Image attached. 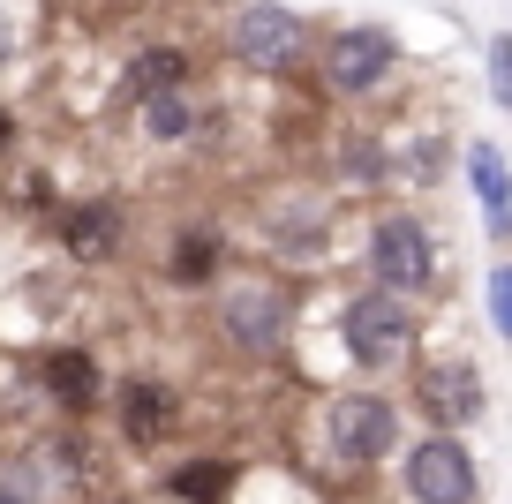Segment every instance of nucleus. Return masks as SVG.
Wrapping results in <instances>:
<instances>
[{"mask_svg": "<svg viewBox=\"0 0 512 504\" xmlns=\"http://www.w3.org/2000/svg\"><path fill=\"white\" fill-rule=\"evenodd\" d=\"M302 83L339 113H392L415 83V53L392 23L339 16V23H317V53H309Z\"/></svg>", "mask_w": 512, "mask_h": 504, "instance_id": "obj_1", "label": "nucleus"}, {"mask_svg": "<svg viewBox=\"0 0 512 504\" xmlns=\"http://www.w3.org/2000/svg\"><path fill=\"white\" fill-rule=\"evenodd\" d=\"M317 53V16L294 0H219L211 61L241 83H302Z\"/></svg>", "mask_w": 512, "mask_h": 504, "instance_id": "obj_2", "label": "nucleus"}, {"mask_svg": "<svg viewBox=\"0 0 512 504\" xmlns=\"http://www.w3.org/2000/svg\"><path fill=\"white\" fill-rule=\"evenodd\" d=\"M354 264H362L369 286L415 301V309L445 294V234H437V219L415 196H384V204L362 211V226H354Z\"/></svg>", "mask_w": 512, "mask_h": 504, "instance_id": "obj_3", "label": "nucleus"}, {"mask_svg": "<svg viewBox=\"0 0 512 504\" xmlns=\"http://www.w3.org/2000/svg\"><path fill=\"white\" fill-rule=\"evenodd\" d=\"M294 331H302V294H294L287 271L256 264V271H226L211 286V339L234 362H287Z\"/></svg>", "mask_w": 512, "mask_h": 504, "instance_id": "obj_4", "label": "nucleus"}, {"mask_svg": "<svg viewBox=\"0 0 512 504\" xmlns=\"http://www.w3.org/2000/svg\"><path fill=\"white\" fill-rule=\"evenodd\" d=\"M332 241H339V196L324 181L294 174L279 189H264V204H256V256L272 271L302 279V271H317L332 256Z\"/></svg>", "mask_w": 512, "mask_h": 504, "instance_id": "obj_5", "label": "nucleus"}, {"mask_svg": "<svg viewBox=\"0 0 512 504\" xmlns=\"http://www.w3.org/2000/svg\"><path fill=\"white\" fill-rule=\"evenodd\" d=\"M339 354H347V369L362 384L407 377V362L422 354V309L362 279L347 301H339Z\"/></svg>", "mask_w": 512, "mask_h": 504, "instance_id": "obj_6", "label": "nucleus"}, {"mask_svg": "<svg viewBox=\"0 0 512 504\" xmlns=\"http://www.w3.org/2000/svg\"><path fill=\"white\" fill-rule=\"evenodd\" d=\"M121 128L144 158H219L226 136H234V106L211 83H181V91L144 98Z\"/></svg>", "mask_w": 512, "mask_h": 504, "instance_id": "obj_7", "label": "nucleus"}, {"mask_svg": "<svg viewBox=\"0 0 512 504\" xmlns=\"http://www.w3.org/2000/svg\"><path fill=\"white\" fill-rule=\"evenodd\" d=\"M317 444L339 474H377L384 459H400L407 444V407L377 384H347L317 407Z\"/></svg>", "mask_w": 512, "mask_h": 504, "instance_id": "obj_8", "label": "nucleus"}, {"mask_svg": "<svg viewBox=\"0 0 512 504\" xmlns=\"http://www.w3.org/2000/svg\"><path fill=\"white\" fill-rule=\"evenodd\" d=\"M46 241L83 271H106L136 256V204L121 189H61L46 211Z\"/></svg>", "mask_w": 512, "mask_h": 504, "instance_id": "obj_9", "label": "nucleus"}, {"mask_svg": "<svg viewBox=\"0 0 512 504\" xmlns=\"http://www.w3.org/2000/svg\"><path fill=\"white\" fill-rule=\"evenodd\" d=\"M317 181L332 196H354V204H384V196H400L392 181V121L377 113H347L317 136Z\"/></svg>", "mask_w": 512, "mask_h": 504, "instance_id": "obj_10", "label": "nucleus"}, {"mask_svg": "<svg viewBox=\"0 0 512 504\" xmlns=\"http://www.w3.org/2000/svg\"><path fill=\"white\" fill-rule=\"evenodd\" d=\"M407 407L422 414V429L467 437L490 414V377H482V362L467 347H430V354L407 362Z\"/></svg>", "mask_w": 512, "mask_h": 504, "instance_id": "obj_11", "label": "nucleus"}, {"mask_svg": "<svg viewBox=\"0 0 512 504\" xmlns=\"http://www.w3.org/2000/svg\"><path fill=\"white\" fill-rule=\"evenodd\" d=\"M181 83H204V46H196V38H174V31L136 38V46H128L121 61H113V76H106L98 121H128V113L144 106V98L181 91Z\"/></svg>", "mask_w": 512, "mask_h": 504, "instance_id": "obj_12", "label": "nucleus"}, {"mask_svg": "<svg viewBox=\"0 0 512 504\" xmlns=\"http://www.w3.org/2000/svg\"><path fill=\"white\" fill-rule=\"evenodd\" d=\"M0 482L16 489V497H31V504H76L83 489H91V444H83V422L38 429V437L8 459Z\"/></svg>", "mask_w": 512, "mask_h": 504, "instance_id": "obj_13", "label": "nucleus"}, {"mask_svg": "<svg viewBox=\"0 0 512 504\" xmlns=\"http://www.w3.org/2000/svg\"><path fill=\"white\" fill-rule=\"evenodd\" d=\"M151 249H159V279L174 294H211L234 271V226L211 219V211H174Z\"/></svg>", "mask_w": 512, "mask_h": 504, "instance_id": "obj_14", "label": "nucleus"}, {"mask_svg": "<svg viewBox=\"0 0 512 504\" xmlns=\"http://www.w3.org/2000/svg\"><path fill=\"white\" fill-rule=\"evenodd\" d=\"M400 497L407 504H482V459L452 429H422L400 444Z\"/></svg>", "mask_w": 512, "mask_h": 504, "instance_id": "obj_15", "label": "nucleus"}, {"mask_svg": "<svg viewBox=\"0 0 512 504\" xmlns=\"http://www.w3.org/2000/svg\"><path fill=\"white\" fill-rule=\"evenodd\" d=\"M106 414H113V437L128 452H159V444H174L189 429V399L159 369H128L121 384H106Z\"/></svg>", "mask_w": 512, "mask_h": 504, "instance_id": "obj_16", "label": "nucleus"}, {"mask_svg": "<svg viewBox=\"0 0 512 504\" xmlns=\"http://www.w3.org/2000/svg\"><path fill=\"white\" fill-rule=\"evenodd\" d=\"M31 384H38V399H46L61 422H91V414L106 407V362H98L83 339L31 354Z\"/></svg>", "mask_w": 512, "mask_h": 504, "instance_id": "obj_17", "label": "nucleus"}, {"mask_svg": "<svg viewBox=\"0 0 512 504\" xmlns=\"http://www.w3.org/2000/svg\"><path fill=\"white\" fill-rule=\"evenodd\" d=\"M460 174V143L445 136V121H392V181L400 196H437Z\"/></svg>", "mask_w": 512, "mask_h": 504, "instance_id": "obj_18", "label": "nucleus"}, {"mask_svg": "<svg viewBox=\"0 0 512 504\" xmlns=\"http://www.w3.org/2000/svg\"><path fill=\"white\" fill-rule=\"evenodd\" d=\"M241 459H226V452H189V459H174V467L159 474V489L174 504H234L241 497Z\"/></svg>", "mask_w": 512, "mask_h": 504, "instance_id": "obj_19", "label": "nucleus"}, {"mask_svg": "<svg viewBox=\"0 0 512 504\" xmlns=\"http://www.w3.org/2000/svg\"><path fill=\"white\" fill-rule=\"evenodd\" d=\"M46 53V0H0V91L16 98V83Z\"/></svg>", "mask_w": 512, "mask_h": 504, "instance_id": "obj_20", "label": "nucleus"}, {"mask_svg": "<svg viewBox=\"0 0 512 504\" xmlns=\"http://www.w3.org/2000/svg\"><path fill=\"white\" fill-rule=\"evenodd\" d=\"M460 181L482 219H512V158L497 136H460Z\"/></svg>", "mask_w": 512, "mask_h": 504, "instance_id": "obj_21", "label": "nucleus"}, {"mask_svg": "<svg viewBox=\"0 0 512 504\" xmlns=\"http://www.w3.org/2000/svg\"><path fill=\"white\" fill-rule=\"evenodd\" d=\"M482 91L497 113H512V31H490V46H482Z\"/></svg>", "mask_w": 512, "mask_h": 504, "instance_id": "obj_22", "label": "nucleus"}, {"mask_svg": "<svg viewBox=\"0 0 512 504\" xmlns=\"http://www.w3.org/2000/svg\"><path fill=\"white\" fill-rule=\"evenodd\" d=\"M482 316H490V331L512 347V256H497L490 279H482Z\"/></svg>", "mask_w": 512, "mask_h": 504, "instance_id": "obj_23", "label": "nucleus"}, {"mask_svg": "<svg viewBox=\"0 0 512 504\" xmlns=\"http://www.w3.org/2000/svg\"><path fill=\"white\" fill-rule=\"evenodd\" d=\"M23 151H31V113H23V98L0 91V166H16Z\"/></svg>", "mask_w": 512, "mask_h": 504, "instance_id": "obj_24", "label": "nucleus"}, {"mask_svg": "<svg viewBox=\"0 0 512 504\" xmlns=\"http://www.w3.org/2000/svg\"><path fill=\"white\" fill-rule=\"evenodd\" d=\"M98 8H181V0H98Z\"/></svg>", "mask_w": 512, "mask_h": 504, "instance_id": "obj_25", "label": "nucleus"}, {"mask_svg": "<svg viewBox=\"0 0 512 504\" xmlns=\"http://www.w3.org/2000/svg\"><path fill=\"white\" fill-rule=\"evenodd\" d=\"M0 504H31V497H16V489H8V482H0Z\"/></svg>", "mask_w": 512, "mask_h": 504, "instance_id": "obj_26", "label": "nucleus"}, {"mask_svg": "<svg viewBox=\"0 0 512 504\" xmlns=\"http://www.w3.org/2000/svg\"><path fill=\"white\" fill-rule=\"evenodd\" d=\"M98 504H136V497H98Z\"/></svg>", "mask_w": 512, "mask_h": 504, "instance_id": "obj_27", "label": "nucleus"}]
</instances>
